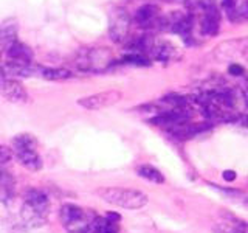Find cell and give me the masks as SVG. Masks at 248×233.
<instances>
[{"label":"cell","mask_w":248,"mask_h":233,"mask_svg":"<svg viewBox=\"0 0 248 233\" xmlns=\"http://www.w3.org/2000/svg\"><path fill=\"white\" fill-rule=\"evenodd\" d=\"M61 222L67 229L68 233H76V232H85L90 229V224L93 221V213L92 210H85L79 205L75 204H65L61 207Z\"/></svg>","instance_id":"3"},{"label":"cell","mask_w":248,"mask_h":233,"mask_svg":"<svg viewBox=\"0 0 248 233\" xmlns=\"http://www.w3.org/2000/svg\"><path fill=\"white\" fill-rule=\"evenodd\" d=\"M248 51V37L228 41L216 49V54L219 58H234Z\"/></svg>","instance_id":"11"},{"label":"cell","mask_w":248,"mask_h":233,"mask_svg":"<svg viewBox=\"0 0 248 233\" xmlns=\"http://www.w3.org/2000/svg\"><path fill=\"white\" fill-rule=\"evenodd\" d=\"M34 53L27 44L16 41L6 49V62L11 66H30L33 64Z\"/></svg>","instance_id":"7"},{"label":"cell","mask_w":248,"mask_h":233,"mask_svg":"<svg viewBox=\"0 0 248 233\" xmlns=\"http://www.w3.org/2000/svg\"><path fill=\"white\" fill-rule=\"evenodd\" d=\"M123 93L120 90H106L99 93H93V95L84 97L78 100V106H81L82 109L87 111H99L108 106H113L115 103H118L121 100Z\"/></svg>","instance_id":"5"},{"label":"cell","mask_w":248,"mask_h":233,"mask_svg":"<svg viewBox=\"0 0 248 233\" xmlns=\"http://www.w3.org/2000/svg\"><path fill=\"white\" fill-rule=\"evenodd\" d=\"M110 64V51L107 49H84L76 54L75 66L82 72H101Z\"/></svg>","instance_id":"4"},{"label":"cell","mask_w":248,"mask_h":233,"mask_svg":"<svg viewBox=\"0 0 248 233\" xmlns=\"http://www.w3.org/2000/svg\"><path fill=\"white\" fill-rule=\"evenodd\" d=\"M50 215V198L44 190L31 188L23 196L20 216L23 222L31 229L44 227Z\"/></svg>","instance_id":"1"},{"label":"cell","mask_w":248,"mask_h":233,"mask_svg":"<svg viewBox=\"0 0 248 233\" xmlns=\"http://www.w3.org/2000/svg\"><path fill=\"white\" fill-rule=\"evenodd\" d=\"M126 62H130V64H137V66H147V61L140 56V54H127L126 58H124Z\"/></svg>","instance_id":"19"},{"label":"cell","mask_w":248,"mask_h":233,"mask_svg":"<svg viewBox=\"0 0 248 233\" xmlns=\"http://www.w3.org/2000/svg\"><path fill=\"white\" fill-rule=\"evenodd\" d=\"M14 157L23 168L30 171H39L42 168V159L36 150H13Z\"/></svg>","instance_id":"12"},{"label":"cell","mask_w":248,"mask_h":233,"mask_svg":"<svg viewBox=\"0 0 248 233\" xmlns=\"http://www.w3.org/2000/svg\"><path fill=\"white\" fill-rule=\"evenodd\" d=\"M213 232L214 233H248V224L232 215L222 213L219 221H216L213 224Z\"/></svg>","instance_id":"8"},{"label":"cell","mask_w":248,"mask_h":233,"mask_svg":"<svg viewBox=\"0 0 248 233\" xmlns=\"http://www.w3.org/2000/svg\"><path fill=\"white\" fill-rule=\"evenodd\" d=\"M19 25L16 19H6L0 23V49L6 50L11 44L17 41Z\"/></svg>","instance_id":"13"},{"label":"cell","mask_w":248,"mask_h":233,"mask_svg":"<svg viewBox=\"0 0 248 233\" xmlns=\"http://www.w3.org/2000/svg\"><path fill=\"white\" fill-rule=\"evenodd\" d=\"M129 31V16L124 11H116L110 19L108 33L115 42H121Z\"/></svg>","instance_id":"10"},{"label":"cell","mask_w":248,"mask_h":233,"mask_svg":"<svg viewBox=\"0 0 248 233\" xmlns=\"http://www.w3.org/2000/svg\"><path fill=\"white\" fill-rule=\"evenodd\" d=\"M0 95L14 104H25L28 101L25 87L16 78H0Z\"/></svg>","instance_id":"6"},{"label":"cell","mask_w":248,"mask_h":233,"mask_svg":"<svg viewBox=\"0 0 248 233\" xmlns=\"http://www.w3.org/2000/svg\"><path fill=\"white\" fill-rule=\"evenodd\" d=\"M154 11H155V8L151 6V5H146V6H143V8H140V10L137 11V14H135L137 22H138V23H146L149 19H152Z\"/></svg>","instance_id":"17"},{"label":"cell","mask_w":248,"mask_h":233,"mask_svg":"<svg viewBox=\"0 0 248 233\" xmlns=\"http://www.w3.org/2000/svg\"><path fill=\"white\" fill-rule=\"evenodd\" d=\"M37 140L33 134L22 132L13 138V150H36Z\"/></svg>","instance_id":"15"},{"label":"cell","mask_w":248,"mask_h":233,"mask_svg":"<svg viewBox=\"0 0 248 233\" xmlns=\"http://www.w3.org/2000/svg\"><path fill=\"white\" fill-rule=\"evenodd\" d=\"M13 157H14V151L11 150V148L0 145V168L6 166L8 163L13 160Z\"/></svg>","instance_id":"18"},{"label":"cell","mask_w":248,"mask_h":233,"mask_svg":"<svg viewBox=\"0 0 248 233\" xmlns=\"http://www.w3.org/2000/svg\"><path fill=\"white\" fill-rule=\"evenodd\" d=\"M228 72H230L231 75H234V76L244 75V67H240L239 64H231L230 68H228Z\"/></svg>","instance_id":"20"},{"label":"cell","mask_w":248,"mask_h":233,"mask_svg":"<svg viewBox=\"0 0 248 233\" xmlns=\"http://www.w3.org/2000/svg\"><path fill=\"white\" fill-rule=\"evenodd\" d=\"M76 233H90V230H85V232H76Z\"/></svg>","instance_id":"22"},{"label":"cell","mask_w":248,"mask_h":233,"mask_svg":"<svg viewBox=\"0 0 248 233\" xmlns=\"http://www.w3.org/2000/svg\"><path fill=\"white\" fill-rule=\"evenodd\" d=\"M137 174L140 177L146 179V181H149L152 183H163L165 182V176L161 174V171L157 169L152 165H141L137 168Z\"/></svg>","instance_id":"14"},{"label":"cell","mask_w":248,"mask_h":233,"mask_svg":"<svg viewBox=\"0 0 248 233\" xmlns=\"http://www.w3.org/2000/svg\"><path fill=\"white\" fill-rule=\"evenodd\" d=\"M41 76L48 81H62V80H68L72 73H70V70L64 67H42Z\"/></svg>","instance_id":"16"},{"label":"cell","mask_w":248,"mask_h":233,"mask_svg":"<svg viewBox=\"0 0 248 233\" xmlns=\"http://www.w3.org/2000/svg\"><path fill=\"white\" fill-rule=\"evenodd\" d=\"M96 194L103 200H106L107 204L126 210H138L147 204V196L138 190L108 186V188H99Z\"/></svg>","instance_id":"2"},{"label":"cell","mask_w":248,"mask_h":233,"mask_svg":"<svg viewBox=\"0 0 248 233\" xmlns=\"http://www.w3.org/2000/svg\"><path fill=\"white\" fill-rule=\"evenodd\" d=\"M223 179H225V181H228V182L234 181V179H236V173H234V171H225V173H223Z\"/></svg>","instance_id":"21"},{"label":"cell","mask_w":248,"mask_h":233,"mask_svg":"<svg viewBox=\"0 0 248 233\" xmlns=\"http://www.w3.org/2000/svg\"><path fill=\"white\" fill-rule=\"evenodd\" d=\"M121 216L116 213H107L106 216H95L90 224V233H118Z\"/></svg>","instance_id":"9"}]
</instances>
